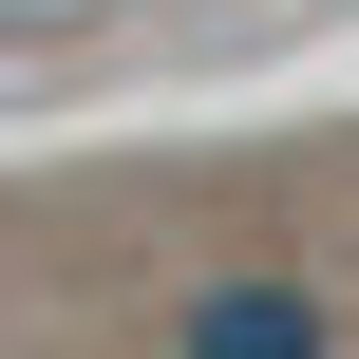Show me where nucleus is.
<instances>
[{
    "label": "nucleus",
    "mask_w": 359,
    "mask_h": 359,
    "mask_svg": "<svg viewBox=\"0 0 359 359\" xmlns=\"http://www.w3.org/2000/svg\"><path fill=\"white\" fill-rule=\"evenodd\" d=\"M151 359H359V322H341V284H303V265H227V284H189L151 322Z\"/></svg>",
    "instance_id": "f257e3e1"
}]
</instances>
